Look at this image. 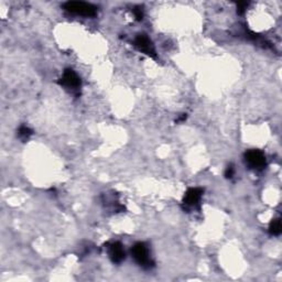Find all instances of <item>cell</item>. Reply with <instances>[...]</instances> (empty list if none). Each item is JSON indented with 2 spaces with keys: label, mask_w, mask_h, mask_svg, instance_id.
I'll use <instances>...</instances> for the list:
<instances>
[{
  "label": "cell",
  "mask_w": 282,
  "mask_h": 282,
  "mask_svg": "<svg viewBox=\"0 0 282 282\" xmlns=\"http://www.w3.org/2000/svg\"><path fill=\"white\" fill-rule=\"evenodd\" d=\"M131 254H133V257L136 262H137L140 267H142L143 269H151L153 267L154 263L151 257H150L149 249L145 244L143 243L136 244L133 249H131Z\"/></svg>",
  "instance_id": "cell-1"
},
{
  "label": "cell",
  "mask_w": 282,
  "mask_h": 282,
  "mask_svg": "<svg viewBox=\"0 0 282 282\" xmlns=\"http://www.w3.org/2000/svg\"><path fill=\"white\" fill-rule=\"evenodd\" d=\"M248 7V2H239L238 3V13L239 15H242V13H244V11L246 10V8Z\"/></svg>",
  "instance_id": "cell-12"
},
{
  "label": "cell",
  "mask_w": 282,
  "mask_h": 282,
  "mask_svg": "<svg viewBox=\"0 0 282 282\" xmlns=\"http://www.w3.org/2000/svg\"><path fill=\"white\" fill-rule=\"evenodd\" d=\"M64 9L66 11L75 15L85 16V17H94L96 16V7L93 4L82 1H69L64 4Z\"/></svg>",
  "instance_id": "cell-2"
},
{
  "label": "cell",
  "mask_w": 282,
  "mask_h": 282,
  "mask_svg": "<svg viewBox=\"0 0 282 282\" xmlns=\"http://www.w3.org/2000/svg\"><path fill=\"white\" fill-rule=\"evenodd\" d=\"M185 119H186V115H184V113H183V115H182V116H181V117L179 118V119H177V120H176V122H180V121H184Z\"/></svg>",
  "instance_id": "cell-13"
},
{
  "label": "cell",
  "mask_w": 282,
  "mask_h": 282,
  "mask_svg": "<svg viewBox=\"0 0 282 282\" xmlns=\"http://www.w3.org/2000/svg\"><path fill=\"white\" fill-rule=\"evenodd\" d=\"M107 250H108L109 258H111V260L113 263H120L125 260V257H126L125 250L120 243L116 242V243L108 244Z\"/></svg>",
  "instance_id": "cell-7"
},
{
  "label": "cell",
  "mask_w": 282,
  "mask_h": 282,
  "mask_svg": "<svg viewBox=\"0 0 282 282\" xmlns=\"http://www.w3.org/2000/svg\"><path fill=\"white\" fill-rule=\"evenodd\" d=\"M281 221L280 218H276V220H272L269 225V233L274 236H278L281 234Z\"/></svg>",
  "instance_id": "cell-8"
},
{
  "label": "cell",
  "mask_w": 282,
  "mask_h": 282,
  "mask_svg": "<svg viewBox=\"0 0 282 282\" xmlns=\"http://www.w3.org/2000/svg\"><path fill=\"white\" fill-rule=\"evenodd\" d=\"M204 191L199 188H192L186 191L183 197V205L185 208H195L198 206L203 197Z\"/></svg>",
  "instance_id": "cell-6"
},
{
  "label": "cell",
  "mask_w": 282,
  "mask_h": 282,
  "mask_svg": "<svg viewBox=\"0 0 282 282\" xmlns=\"http://www.w3.org/2000/svg\"><path fill=\"white\" fill-rule=\"evenodd\" d=\"M134 45L139 50L140 52L147 54V56H151V57L157 56L156 49H154L153 43L145 34H139L136 36V39L134 41Z\"/></svg>",
  "instance_id": "cell-4"
},
{
  "label": "cell",
  "mask_w": 282,
  "mask_h": 282,
  "mask_svg": "<svg viewBox=\"0 0 282 282\" xmlns=\"http://www.w3.org/2000/svg\"><path fill=\"white\" fill-rule=\"evenodd\" d=\"M245 160L254 169H262L267 165L266 156L259 150H249L245 153Z\"/></svg>",
  "instance_id": "cell-5"
},
{
  "label": "cell",
  "mask_w": 282,
  "mask_h": 282,
  "mask_svg": "<svg viewBox=\"0 0 282 282\" xmlns=\"http://www.w3.org/2000/svg\"><path fill=\"white\" fill-rule=\"evenodd\" d=\"M235 174V168L233 165H229L228 167H227V169L225 171V176L227 177V179H231V177L234 176Z\"/></svg>",
  "instance_id": "cell-10"
},
{
  "label": "cell",
  "mask_w": 282,
  "mask_h": 282,
  "mask_svg": "<svg viewBox=\"0 0 282 282\" xmlns=\"http://www.w3.org/2000/svg\"><path fill=\"white\" fill-rule=\"evenodd\" d=\"M58 83L62 86H64L65 88L71 89L72 92H79V89L81 87L80 76L71 69H67L64 71Z\"/></svg>",
  "instance_id": "cell-3"
},
{
  "label": "cell",
  "mask_w": 282,
  "mask_h": 282,
  "mask_svg": "<svg viewBox=\"0 0 282 282\" xmlns=\"http://www.w3.org/2000/svg\"><path fill=\"white\" fill-rule=\"evenodd\" d=\"M134 15H135L136 18H137V20H142V18H143L142 8L136 7V8L134 9Z\"/></svg>",
  "instance_id": "cell-11"
},
{
  "label": "cell",
  "mask_w": 282,
  "mask_h": 282,
  "mask_svg": "<svg viewBox=\"0 0 282 282\" xmlns=\"http://www.w3.org/2000/svg\"><path fill=\"white\" fill-rule=\"evenodd\" d=\"M32 134H33V131L27 126H21L19 130H18V136H19V138L24 141L28 140L31 136H32Z\"/></svg>",
  "instance_id": "cell-9"
}]
</instances>
